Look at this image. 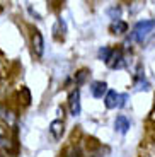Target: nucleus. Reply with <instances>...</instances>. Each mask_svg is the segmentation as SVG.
I'll list each match as a JSON object with an SVG mask.
<instances>
[{
  "mask_svg": "<svg viewBox=\"0 0 155 157\" xmlns=\"http://www.w3.org/2000/svg\"><path fill=\"white\" fill-rule=\"evenodd\" d=\"M31 48H32V55L36 58H43L44 55V38L41 34L39 29H32L31 33Z\"/></svg>",
  "mask_w": 155,
  "mask_h": 157,
  "instance_id": "obj_4",
  "label": "nucleus"
},
{
  "mask_svg": "<svg viewBox=\"0 0 155 157\" xmlns=\"http://www.w3.org/2000/svg\"><path fill=\"white\" fill-rule=\"evenodd\" d=\"M48 132H50L51 138H53L55 142L62 140L63 133H65V123H63V120H53V121L50 123Z\"/></svg>",
  "mask_w": 155,
  "mask_h": 157,
  "instance_id": "obj_7",
  "label": "nucleus"
},
{
  "mask_svg": "<svg viewBox=\"0 0 155 157\" xmlns=\"http://www.w3.org/2000/svg\"><path fill=\"white\" fill-rule=\"evenodd\" d=\"M0 157H4V155H0Z\"/></svg>",
  "mask_w": 155,
  "mask_h": 157,
  "instance_id": "obj_19",
  "label": "nucleus"
},
{
  "mask_svg": "<svg viewBox=\"0 0 155 157\" xmlns=\"http://www.w3.org/2000/svg\"><path fill=\"white\" fill-rule=\"evenodd\" d=\"M153 34H155V19L138 21V22L133 26V31L130 33L128 43L143 44V43H147Z\"/></svg>",
  "mask_w": 155,
  "mask_h": 157,
  "instance_id": "obj_1",
  "label": "nucleus"
},
{
  "mask_svg": "<svg viewBox=\"0 0 155 157\" xmlns=\"http://www.w3.org/2000/svg\"><path fill=\"white\" fill-rule=\"evenodd\" d=\"M152 118L155 120V106H153V111H152Z\"/></svg>",
  "mask_w": 155,
  "mask_h": 157,
  "instance_id": "obj_16",
  "label": "nucleus"
},
{
  "mask_svg": "<svg viewBox=\"0 0 155 157\" xmlns=\"http://www.w3.org/2000/svg\"><path fill=\"white\" fill-rule=\"evenodd\" d=\"M70 157H80V155H75V154H74V155H70Z\"/></svg>",
  "mask_w": 155,
  "mask_h": 157,
  "instance_id": "obj_17",
  "label": "nucleus"
},
{
  "mask_svg": "<svg viewBox=\"0 0 155 157\" xmlns=\"http://www.w3.org/2000/svg\"><path fill=\"white\" fill-rule=\"evenodd\" d=\"M53 33H55V38L58 36V33H62V38H65L66 28H65V22H63V19H58V21H56V24H55V28H53Z\"/></svg>",
  "mask_w": 155,
  "mask_h": 157,
  "instance_id": "obj_14",
  "label": "nucleus"
},
{
  "mask_svg": "<svg viewBox=\"0 0 155 157\" xmlns=\"http://www.w3.org/2000/svg\"><path fill=\"white\" fill-rule=\"evenodd\" d=\"M17 152V144L16 140H10L5 135H0V155H10Z\"/></svg>",
  "mask_w": 155,
  "mask_h": 157,
  "instance_id": "obj_6",
  "label": "nucleus"
},
{
  "mask_svg": "<svg viewBox=\"0 0 155 157\" xmlns=\"http://www.w3.org/2000/svg\"><path fill=\"white\" fill-rule=\"evenodd\" d=\"M68 109H70V114L72 116H78L82 111V106H80V89L75 87L74 90H70L68 94Z\"/></svg>",
  "mask_w": 155,
  "mask_h": 157,
  "instance_id": "obj_5",
  "label": "nucleus"
},
{
  "mask_svg": "<svg viewBox=\"0 0 155 157\" xmlns=\"http://www.w3.org/2000/svg\"><path fill=\"white\" fill-rule=\"evenodd\" d=\"M130 128H131V120L126 114H118L114 118V130H116L118 133H121V135L128 133Z\"/></svg>",
  "mask_w": 155,
  "mask_h": 157,
  "instance_id": "obj_8",
  "label": "nucleus"
},
{
  "mask_svg": "<svg viewBox=\"0 0 155 157\" xmlns=\"http://www.w3.org/2000/svg\"><path fill=\"white\" fill-rule=\"evenodd\" d=\"M108 92V84L104 80H94L90 84V94L94 96L96 99H102Z\"/></svg>",
  "mask_w": 155,
  "mask_h": 157,
  "instance_id": "obj_9",
  "label": "nucleus"
},
{
  "mask_svg": "<svg viewBox=\"0 0 155 157\" xmlns=\"http://www.w3.org/2000/svg\"><path fill=\"white\" fill-rule=\"evenodd\" d=\"M109 31H111L112 34H124V33H128V24L124 22L123 19L112 21L111 26H109Z\"/></svg>",
  "mask_w": 155,
  "mask_h": 157,
  "instance_id": "obj_11",
  "label": "nucleus"
},
{
  "mask_svg": "<svg viewBox=\"0 0 155 157\" xmlns=\"http://www.w3.org/2000/svg\"><path fill=\"white\" fill-rule=\"evenodd\" d=\"M0 78H2V75H0Z\"/></svg>",
  "mask_w": 155,
  "mask_h": 157,
  "instance_id": "obj_18",
  "label": "nucleus"
},
{
  "mask_svg": "<svg viewBox=\"0 0 155 157\" xmlns=\"http://www.w3.org/2000/svg\"><path fill=\"white\" fill-rule=\"evenodd\" d=\"M0 118L4 120L5 123H7L9 126H16V120H17V116L14 114V111L10 109V108H0Z\"/></svg>",
  "mask_w": 155,
  "mask_h": 157,
  "instance_id": "obj_10",
  "label": "nucleus"
},
{
  "mask_svg": "<svg viewBox=\"0 0 155 157\" xmlns=\"http://www.w3.org/2000/svg\"><path fill=\"white\" fill-rule=\"evenodd\" d=\"M108 16L111 17L112 21L121 19V7H119V5H112V7H109L108 9Z\"/></svg>",
  "mask_w": 155,
  "mask_h": 157,
  "instance_id": "obj_13",
  "label": "nucleus"
},
{
  "mask_svg": "<svg viewBox=\"0 0 155 157\" xmlns=\"http://www.w3.org/2000/svg\"><path fill=\"white\" fill-rule=\"evenodd\" d=\"M111 70H123V68L128 67V60L124 55V48H112V53L109 56V60L106 62Z\"/></svg>",
  "mask_w": 155,
  "mask_h": 157,
  "instance_id": "obj_2",
  "label": "nucleus"
},
{
  "mask_svg": "<svg viewBox=\"0 0 155 157\" xmlns=\"http://www.w3.org/2000/svg\"><path fill=\"white\" fill-rule=\"evenodd\" d=\"M104 106L108 109H114V108H123L126 106V101H128V94H119L116 90L112 89H108L104 98Z\"/></svg>",
  "mask_w": 155,
  "mask_h": 157,
  "instance_id": "obj_3",
  "label": "nucleus"
},
{
  "mask_svg": "<svg viewBox=\"0 0 155 157\" xmlns=\"http://www.w3.org/2000/svg\"><path fill=\"white\" fill-rule=\"evenodd\" d=\"M89 68H82V70H78L77 74H75V84L77 86H80V84H84V80L87 78V75H89Z\"/></svg>",
  "mask_w": 155,
  "mask_h": 157,
  "instance_id": "obj_15",
  "label": "nucleus"
},
{
  "mask_svg": "<svg viewBox=\"0 0 155 157\" xmlns=\"http://www.w3.org/2000/svg\"><path fill=\"white\" fill-rule=\"evenodd\" d=\"M111 53H112V48L111 46H101L99 48V51H97V56H99V60H102V62H108L109 60V56H111Z\"/></svg>",
  "mask_w": 155,
  "mask_h": 157,
  "instance_id": "obj_12",
  "label": "nucleus"
}]
</instances>
